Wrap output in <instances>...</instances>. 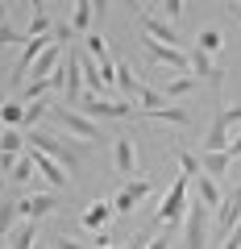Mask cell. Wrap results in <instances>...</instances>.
Returning <instances> with one entry per match:
<instances>
[{"instance_id":"4316f807","label":"cell","mask_w":241,"mask_h":249,"mask_svg":"<svg viewBox=\"0 0 241 249\" xmlns=\"http://www.w3.org/2000/svg\"><path fill=\"white\" fill-rule=\"evenodd\" d=\"M191 88H196V75H179V79H170L167 88H162V96H167V100H179V96H187Z\"/></svg>"},{"instance_id":"e0dca14e","label":"cell","mask_w":241,"mask_h":249,"mask_svg":"<svg viewBox=\"0 0 241 249\" xmlns=\"http://www.w3.org/2000/svg\"><path fill=\"white\" fill-rule=\"evenodd\" d=\"M142 116H150V121H162V124H175V129H187L191 124V108H158V112H142Z\"/></svg>"},{"instance_id":"2e32d148","label":"cell","mask_w":241,"mask_h":249,"mask_svg":"<svg viewBox=\"0 0 241 249\" xmlns=\"http://www.w3.org/2000/svg\"><path fill=\"white\" fill-rule=\"evenodd\" d=\"M224 150H229V124L216 112L212 124H208V133H204V154H224Z\"/></svg>"},{"instance_id":"60d3db41","label":"cell","mask_w":241,"mask_h":249,"mask_svg":"<svg viewBox=\"0 0 241 249\" xmlns=\"http://www.w3.org/2000/svg\"><path fill=\"white\" fill-rule=\"evenodd\" d=\"M237 21H241V9H237Z\"/></svg>"},{"instance_id":"44dd1931","label":"cell","mask_w":241,"mask_h":249,"mask_svg":"<svg viewBox=\"0 0 241 249\" xmlns=\"http://www.w3.org/2000/svg\"><path fill=\"white\" fill-rule=\"evenodd\" d=\"M29 13H34V21H29L25 37H46V34H50V17H46V4H42V0H34V4H29Z\"/></svg>"},{"instance_id":"d6a6232c","label":"cell","mask_w":241,"mask_h":249,"mask_svg":"<svg viewBox=\"0 0 241 249\" xmlns=\"http://www.w3.org/2000/svg\"><path fill=\"white\" fill-rule=\"evenodd\" d=\"M150 241H154V237H150V229H142L133 241H129V245H121V249H150Z\"/></svg>"},{"instance_id":"83f0119b","label":"cell","mask_w":241,"mask_h":249,"mask_svg":"<svg viewBox=\"0 0 241 249\" xmlns=\"http://www.w3.org/2000/svg\"><path fill=\"white\" fill-rule=\"evenodd\" d=\"M50 100H37V104H25V129H37V121L42 116H50Z\"/></svg>"},{"instance_id":"d590c367","label":"cell","mask_w":241,"mask_h":249,"mask_svg":"<svg viewBox=\"0 0 241 249\" xmlns=\"http://www.w3.org/2000/svg\"><path fill=\"white\" fill-rule=\"evenodd\" d=\"M112 245H116V241L108 237V232H96V241H92V249H112Z\"/></svg>"},{"instance_id":"4fadbf2b","label":"cell","mask_w":241,"mask_h":249,"mask_svg":"<svg viewBox=\"0 0 241 249\" xmlns=\"http://www.w3.org/2000/svg\"><path fill=\"white\" fill-rule=\"evenodd\" d=\"M216 224H221V229H224V237H229V232H233V229H237V224H241V183L233 187V196L224 199L221 208H216Z\"/></svg>"},{"instance_id":"e575fe53","label":"cell","mask_w":241,"mask_h":249,"mask_svg":"<svg viewBox=\"0 0 241 249\" xmlns=\"http://www.w3.org/2000/svg\"><path fill=\"white\" fill-rule=\"evenodd\" d=\"M170 237H175V229H167L162 237H154V241H150V249H170Z\"/></svg>"},{"instance_id":"f1b7e54d","label":"cell","mask_w":241,"mask_h":249,"mask_svg":"<svg viewBox=\"0 0 241 249\" xmlns=\"http://www.w3.org/2000/svg\"><path fill=\"white\" fill-rule=\"evenodd\" d=\"M83 46H88V54L100 62V67H104V62H112V58H108V50H104V37H100V34H88V37H83Z\"/></svg>"},{"instance_id":"9a60e30c","label":"cell","mask_w":241,"mask_h":249,"mask_svg":"<svg viewBox=\"0 0 241 249\" xmlns=\"http://www.w3.org/2000/svg\"><path fill=\"white\" fill-rule=\"evenodd\" d=\"M29 154H34V166H37V175H42L46 183L54 187V191H67V187H71V183H67V175H63V166H58L54 158H46V154H37V150H29Z\"/></svg>"},{"instance_id":"836d02e7","label":"cell","mask_w":241,"mask_h":249,"mask_svg":"<svg viewBox=\"0 0 241 249\" xmlns=\"http://www.w3.org/2000/svg\"><path fill=\"white\" fill-rule=\"evenodd\" d=\"M221 116H224V124H237V121H241V104H233V108H221Z\"/></svg>"},{"instance_id":"5b68a950","label":"cell","mask_w":241,"mask_h":249,"mask_svg":"<svg viewBox=\"0 0 241 249\" xmlns=\"http://www.w3.org/2000/svg\"><path fill=\"white\" fill-rule=\"evenodd\" d=\"M208 212L200 199L187 204V220H183V249H208Z\"/></svg>"},{"instance_id":"7402d4cb","label":"cell","mask_w":241,"mask_h":249,"mask_svg":"<svg viewBox=\"0 0 241 249\" xmlns=\"http://www.w3.org/2000/svg\"><path fill=\"white\" fill-rule=\"evenodd\" d=\"M0 154L21 158V154H25V133H21V129H4V133H0Z\"/></svg>"},{"instance_id":"6da1fadb","label":"cell","mask_w":241,"mask_h":249,"mask_svg":"<svg viewBox=\"0 0 241 249\" xmlns=\"http://www.w3.org/2000/svg\"><path fill=\"white\" fill-rule=\"evenodd\" d=\"M187 187H191V178H187V175H179L175 183L167 187V196H162V204H158V216H154V224L179 229V224L187 220Z\"/></svg>"},{"instance_id":"7c38bea8","label":"cell","mask_w":241,"mask_h":249,"mask_svg":"<svg viewBox=\"0 0 241 249\" xmlns=\"http://www.w3.org/2000/svg\"><path fill=\"white\" fill-rule=\"evenodd\" d=\"M58 62H63V42H54L50 50L42 54V58L29 67V79H42V83H50L54 75H58Z\"/></svg>"},{"instance_id":"f35d334b","label":"cell","mask_w":241,"mask_h":249,"mask_svg":"<svg viewBox=\"0 0 241 249\" xmlns=\"http://www.w3.org/2000/svg\"><path fill=\"white\" fill-rule=\"evenodd\" d=\"M241 154V133H237V142H229V158H237Z\"/></svg>"},{"instance_id":"d6986e66","label":"cell","mask_w":241,"mask_h":249,"mask_svg":"<svg viewBox=\"0 0 241 249\" xmlns=\"http://www.w3.org/2000/svg\"><path fill=\"white\" fill-rule=\"evenodd\" d=\"M0 124L4 129H25V104L21 100H4L0 104Z\"/></svg>"},{"instance_id":"ffe728a7","label":"cell","mask_w":241,"mask_h":249,"mask_svg":"<svg viewBox=\"0 0 241 249\" xmlns=\"http://www.w3.org/2000/svg\"><path fill=\"white\" fill-rule=\"evenodd\" d=\"M34 241H37V224L21 220L17 229H13V237H9V249H34Z\"/></svg>"},{"instance_id":"d4e9b609","label":"cell","mask_w":241,"mask_h":249,"mask_svg":"<svg viewBox=\"0 0 241 249\" xmlns=\"http://www.w3.org/2000/svg\"><path fill=\"white\" fill-rule=\"evenodd\" d=\"M221 46H224V37H221V29H216V25L200 29V37H196V50H204V54H216Z\"/></svg>"},{"instance_id":"cb8c5ba5","label":"cell","mask_w":241,"mask_h":249,"mask_svg":"<svg viewBox=\"0 0 241 249\" xmlns=\"http://www.w3.org/2000/svg\"><path fill=\"white\" fill-rule=\"evenodd\" d=\"M229 162H233L229 150H224V154H204V158H200V170L216 178V175H224V170H229Z\"/></svg>"},{"instance_id":"74e56055","label":"cell","mask_w":241,"mask_h":249,"mask_svg":"<svg viewBox=\"0 0 241 249\" xmlns=\"http://www.w3.org/2000/svg\"><path fill=\"white\" fill-rule=\"evenodd\" d=\"M58 249H88L83 241H71V237H58Z\"/></svg>"},{"instance_id":"277c9868","label":"cell","mask_w":241,"mask_h":249,"mask_svg":"<svg viewBox=\"0 0 241 249\" xmlns=\"http://www.w3.org/2000/svg\"><path fill=\"white\" fill-rule=\"evenodd\" d=\"M79 112L92 116V121H121V116H133L142 108L133 100H104V96H83L79 100Z\"/></svg>"},{"instance_id":"ba28073f","label":"cell","mask_w":241,"mask_h":249,"mask_svg":"<svg viewBox=\"0 0 241 249\" xmlns=\"http://www.w3.org/2000/svg\"><path fill=\"white\" fill-rule=\"evenodd\" d=\"M150 191H154V183H150V178H133V183H125L121 191H116V199H112V212L129 216V212H133V208L142 204L146 196H150Z\"/></svg>"},{"instance_id":"7a4b0ae2","label":"cell","mask_w":241,"mask_h":249,"mask_svg":"<svg viewBox=\"0 0 241 249\" xmlns=\"http://www.w3.org/2000/svg\"><path fill=\"white\" fill-rule=\"evenodd\" d=\"M25 150L46 154V158H54L58 166H67V170H79L83 166V158L71 150V145L58 142V137H50V133H42V129H25Z\"/></svg>"},{"instance_id":"5bb4252c","label":"cell","mask_w":241,"mask_h":249,"mask_svg":"<svg viewBox=\"0 0 241 249\" xmlns=\"http://www.w3.org/2000/svg\"><path fill=\"white\" fill-rule=\"evenodd\" d=\"M187 62H191V71L200 75V79H208L212 88H221V79H224V71L212 62V54H204V50H187Z\"/></svg>"},{"instance_id":"f546056e","label":"cell","mask_w":241,"mask_h":249,"mask_svg":"<svg viewBox=\"0 0 241 249\" xmlns=\"http://www.w3.org/2000/svg\"><path fill=\"white\" fill-rule=\"evenodd\" d=\"M92 9H96L92 0H79V4H75V29H88L92 25Z\"/></svg>"},{"instance_id":"3957f363","label":"cell","mask_w":241,"mask_h":249,"mask_svg":"<svg viewBox=\"0 0 241 249\" xmlns=\"http://www.w3.org/2000/svg\"><path fill=\"white\" fill-rule=\"evenodd\" d=\"M50 121L58 124V129H67L71 137H79V142H104V137H100V121L83 116L79 108H67V104H58V108H50Z\"/></svg>"},{"instance_id":"484cf974","label":"cell","mask_w":241,"mask_h":249,"mask_svg":"<svg viewBox=\"0 0 241 249\" xmlns=\"http://www.w3.org/2000/svg\"><path fill=\"white\" fill-rule=\"evenodd\" d=\"M34 175H37V166H34V154L25 150V154L17 158V166H13V175H9V178H13V183H29Z\"/></svg>"},{"instance_id":"30bf717a","label":"cell","mask_w":241,"mask_h":249,"mask_svg":"<svg viewBox=\"0 0 241 249\" xmlns=\"http://www.w3.org/2000/svg\"><path fill=\"white\" fill-rule=\"evenodd\" d=\"M112 166H116V175H137V150H133V137H112Z\"/></svg>"},{"instance_id":"603a6c76","label":"cell","mask_w":241,"mask_h":249,"mask_svg":"<svg viewBox=\"0 0 241 249\" xmlns=\"http://www.w3.org/2000/svg\"><path fill=\"white\" fill-rule=\"evenodd\" d=\"M108 216H112V204H92L88 212H83V224H88V229H96V232H104Z\"/></svg>"},{"instance_id":"9c48e42d","label":"cell","mask_w":241,"mask_h":249,"mask_svg":"<svg viewBox=\"0 0 241 249\" xmlns=\"http://www.w3.org/2000/svg\"><path fill=\"white\" fill-rule=\"evenodd\" d=\"M142 29H146V37H154V42H162V46H175V50H187V42L175 34V29L167 25L162 17H154V13H142Z\"/></svg>"},{"instance_id":"8fae6325","label":"cell","mask_w":241,"mask_h":249,"mask_svg":"<svg viewBox=\"0 0 241 249\" xmlns=\"http://www.w3.org/2000/svg\"><path fill=\"white\" fill-rule=\"evenodd\" d=\"M54 208H58V199L54 196H25V199H17V216L21 220H42V216H50Z\"/></svg>"},{"instance_id":"52a82bcc","label":"cell","mask_w":241,"mask_h":249,"mask_svg":"<svg viewBox=\"0 0 241 249\" xmlns=\"http://www.w3.org/2000/svg\"><path fill=\"white\" fill-rule=\"evenodd\" d=\"M146 54H150V62H158V67H170V71H179V75H187V71H191L187 50L162 46V42H154V37H146Z\"/></svg>"},{"instance_id":"4dcf8cb0","label":"cell","mask_w":241,"mask_h":249,"mask_svg":"<svg viewBox=\"0 0 241 249\" xmlns=\"http://www.w3.org/2000/svg\"><path fill=\"white\" fill-rule=\"evenodd\" d=\"M175 158H179V166H183V175H187V178H196V175H204V170H200V162H196V158H191V154H187V150H179V154H175Z\"/></svg>"},{"instance_id":"8992f818","label":"cell","mask_w":241,"mask_h":249,"mask_svg":"<svg viewBox=\"0 0 241 249\" xmlns=\"http://www.w3.org/2000/svg\"><path fill=\"white\" fill-rule=\"evenodd\" d=\"M58 75H63V71H58ZM83 96H88L83 62H79V54H67V75H63V100H67V108H79Z\"/></svg>"},{"instance_id":"ab89813d","label":"cell","mask_w":241,"mask_h":249,"mask_svg":"<svg viewBox=\"0 0 241 249\" xmlns=\"http://www.w3.org/2000/svg\"><path fill=\"white\" fill-rule=\"evenodd\" d=\"M0 25H9V4H0Z\"/></svg>"},{"instance_id":"8d00e7d4","label":"cell","mask_w":241,"mask_h":249,"mask_svg":"<svg viewBox=\"0 0 241 249\" xmlns=\"http://www.w3.org/2000/svg\"><path fill=\"white\" fill-rule=\"evenodd\" d=\"M162 13H167V17H170V21H175V17H179V13H183V4H179V0H167V4H162Z\"/></svg>"},{"instance_id":"ac0fdd59","label":"cell","mask_w":241,"mask_h":249,"mask_svg":"<svg viewBox=\"0 0 241 249\" xmlns=\"http://www.w3.org/2000/svg\"><path fill=\"white\" fill-rule=\"evenodd\" d=\"M196 199L204 208H221V187H216L212 175H196Z\"/></svg>"},{"instance_id":"1f68e13d","label":"cell","mask_w":241,"mask_h":249,"mask_svg":"<svg viewBox=\"0 0 241 249\" xmlns=\"http://www.w3.org/2000/svg\"><path fill=\"white\" fill-rule=\"evenodd\" d=\"M17 42H29L25 34H17L13 25H0V46H17Z\"/></svg>"}]
</instances>
